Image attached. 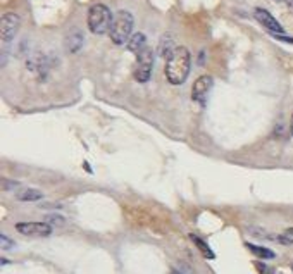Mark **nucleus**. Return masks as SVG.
I'll return each instance as SVG.
<instances>
[{
	"label": "nucleus",
	"instance_id": "nucleus-19",
	"mask_svg": "<svg viewBox=\"0 0 293 274\" xmlns=\"http://www.w3.org/2000/svg\"><path fill=\"white\" fill-rule=\"evenodd\" d=\"M276 2L281 4L283 7H286V11L293 14V0H276Z\"/></svg>",
	"mask_w": 293,
	"mask_h": 274
},
{
	"label": "nucleus",
	"instance_id": "nucleus-18",
	"mask_svg": "<svg viewBox=\"0 0 293 274\" xmlns=\"http://www.w3.org/2000/svg\"><path fill=\"white\" fill-rule=\"evenodd\" d=\"M255 266H257V269H259V272L260 274H274V271L271 267H268V266H264L262 262H255Z\"/></svg>",
	"mask_w": 293,
	"mask_h": 274
},
{
	"label": "nucleus",
	"instance_id": "nucleus-6",
	"mask_svg": "<svg viewBox=\"0 0 293 274\" xmlns=\"http://www.w3.org/2000/svg\"><path fill=\"white\" fill-rule=\"evenodd\" d=\"M16 231L24 236H37V238H45L52 235V226L48 222H17Z\"/></svg>",
	"mask_w": 293,
	"mask_h": 274
},
{
	"label": "nucleus",
	"instance_id": "nucleus-11",
	"mask_svg": "<svg viewBox=\"0 0 293 274\" xmlns=\"http://www.w3.org/2000/svg\"><path fill=\"white\" fill-rule=\"evenodd\" d=\"M16 197L19 202H37V200L43 198V193L40 190L35 188H22L16 193Z\"/></svg>",
	"mask_w": 293,
	"mask_h": 274
},
{
	"label": "nucleus",
	"instance_id": "nucleus-9",
	"mask_svg": "<svg viewBox=\"0 0 293 274\" xmlns=\"http://www.w3.org/2000/svg\"><path fill=\"white\" fill-rule=\"evenodd\" d=\"M83 43H85V38L79 30H73L66 36V48H67V52H71V54L78 52V50L83 47Z\"/></svg>",
	"mask_w": 293,
	"mask_h": 274
},
{
	"label": "nucleus",
	"instance_id": "nucleus-8",
	"mask_svg": "<svg viewBox=\"0 0 293 274\" xmlns=\"http://www.w3.org/2000/svg\"><path fill=\"white\" fill-rule=\"evenodd\" d=\"M254 17L259 21V24H262L264 28L271 31L273 35H283V33H285V30H283V26L278 22L276 17H274L269 11H265V9L257 7L254 11Z\"/></svg>",
	"mask_w": 293,
	"mask_h": 274
},
{
	"label": "nucleus",
	"instance_id": "nucleus-10",
	"mask_svg": "<svg viewBox=\"0 0 293 274\" xmlns=\"http://www.w3.org/2000/svg\"><path fill=\"white\" fill-rule=\"evenodd\" d=\"M145 48H147L145 35H143V33H135L131 36V40L128 42V50H129V52H133L135 56H138V54H142Z\"/></svg>",
	"mask_w": 293,
	"mask_h": 274
},
{
	"label": "nucleus",
	"instance_id": "nucleus-16",
	"mask_svg": "<svg viewBox=\"0 0 293 274\" xmlns=\"http://www.w3.org/2000/svg\"><path fill=\"white\" fill-rule=\"evenodd\" d=\"M0 245H2V250H11L12 246H14V241L9 238V236L2 235L0 236Z\"/></svg>",
	"mask_w": 293,
	"mask_h": 274
},
{
	"label": "nucleus",
	"instance_id": "nucleus-20",
	"mask_svg": "<svg viewBox=\"0 0 293 274\" xmlns=\"http://www.w3.org/2000/svg\"><path fill=\"white\" fill-rule=\"evenodd\" d=\"M2 185H4V190H11V188H17L19 183H14V181H9V180H2Z\"/></svg>",
	"mask_w": 293,
	"mask_h": 274
},
{
	"label": "nucleus",
	"instance_id": "nucleus-2",
	"mask_svg": "<svg viewBox=\"0 0 293 274\" xmlns=\"http://www.w3.org/2000/svg\"><path fill=\"white\" fill-rule=\"evenodd\" d=\"M133 24L135 19L131 16V12L128 11H119L114 16V21H112L109 36L112 40V43L116 45H126L131 40V31H133Z\"/></svg>",
	"mask_w": 293,
	"mask_h": 274
},
{
	"label": "nucleus",
	"instance_id": "nucleus-5",
	"mask_svg": "<svg viewBox=\"0 0 293 274\" xmlns=\"http://www.w3.org/2000/svg\"><path fill=\"white\" fill-rule=\"evenodd\" d=\"M21 26V17L14 14V12H6L0 21V35H2V42H12L14 36L17 35Z\"/></svg>",
	"mask_w": 293,
	"mask_h": 274
},
{
	"label": "nucleus",
	"instance_id": "nucleus-14",
	"mask_svg": "<svg viewBox=\"0 0 293 274\" xmlns=\"http://www.w3.org/2000/svg\"><path fill=\"white\" fill-rule=\"evenodd\" d=\"M190 238H192L193 243H195V245L198 246V250H200V252L204 254V257H207V259H214V252H212V250H210V246L207 245L204 240L198 238L197 235H190Z\"/></svg>",
	"mask_w": 293,
	"mask_h": 274
},
{
	"label": "nucleus",
	"instance_id": "nucleus-3",
	"mask_svg": "<svg viewBox=\"0 0 293 274\" xmlns=\"http://www.w3.org/2000/svg\"><path fill=\"white\" fill-rule=\"evenodd\" d=\"M112 12L103 4H93L88 11V28L93 35H105L112 26Z\"/></svg>",
	"mask_w": 293,
	"mask_h": 274
},
{
	"label": "nucleus",
	"instance_id": "nucleus-12",
	"mask_svg": "<svg viewBox=\"0 0 293 274\" xmlns=\"http://www.w3.org/2000/svg\"><path fill=\"white\" fill-rule=\"evenodd\" d=\"M176 50L174 47V42H173V38H171L169 35H166V36H162V40H161V45H159V54L162 57L168 61V59L171 57V54H173Z\"/></svg>",
	"mask_w": 293,
	"mask_h": 274
},
{
	"label": "nucleus",
	"instance_id": "nucleus-21",
	"mask_svg": "<svg viewBox=\"0 0 293 274\" xmlns=\"http://www.w3.org/2000/svg\"><path fill=\"white\" fill-rule=\"evenodd\" d=\"M276 40H281V42H286V43H291L293 45V38H290V36H285V35H273Z\"/></svg>",
	"mask_w": 293,
	"mask_h": 274
},
{
	"label": "nucleus",
	"instance_id": "nucleus-1",
	"mask_svg": "<svg viewBox=\"0 0 293 274\" xmlns=\"http://www.w3.org/2000/svg\"><path fill=\"white\" fill-rule=\"evenodd\" d=\"M192 56L187 47H176L166 62V78L171 85H183L190 74Z\"/></svg>",
	"mask_w": 293,
	"mask_h": 274
},
{
	"label": "nucleus",
	"instance_id": "nucleus-22",
	"mask_svg": "<svg viewBox=\"0 0 293 274\" xmlns=\"http://www.w3.org/2000/svg\"><path fill=\"white\" fill-rule=\"evenodd\" d=\"M290 130H291V133H293V116H291V121H290Z\"/></svg>",
	"mask_w": 293,
	"mask_h": 274
},
{
	"label": "nucleus",
	"instance_id": "nucleus-17",
	"mask_svg": "<svg viewBox=\"0 0 293 274\" xmlns=\"http://www.w3.org/2000/svg\"><path fill=\"white\" fill-rule=\"evenodd\" d=\"M279 240H281L283 243H293V228H290V230H286L285 233H283Z\"/></svg>",
	"mask_w": 293,
	"mask_h": 274
},
{
	"label": "nucleus",
	"instance_id": "nucleus-13",
	"mask_svg": "<svg viewBox=\"0 0 293 274\" xmlns=\"http://www.w3.org/2000/svg\"><path fill=\"white\" fill-rule=\"evenodd\" d=\"M247 248H249L252 254H255L257 257H260V259H274V257H276L273 250L265 248V246H257V245L247 243Z\"/></svg>",
	"mask_w": 293,
	"mask_h": 274
},
{
	"label": "nucleus",
	"instance_id": "nucleus-4",
	"mask_svg": "<svg viewBox=\"0 0 293 274\" xmlns=\"http://www.w3.org/2000/svg\"><path fill=\"white\" fill-rule=\"evenodd\" d=\"M152 67H154V52L150 48H145L142 54L137 56V64H135L133 76L138 83H147L152 76Z\"/></svg>",
	"mask_w": 293,
	"mask_h": 274
},
{
	"label": "nucleus",
	"instance_id": "nucleus-7",
	"mask_svg": "<svg viewBox=\"0 0 293 274\" xmlns=\"http://www.w3.org/2000/svg\"><path fill=\"white\" fill-rule=\"evenodd\" d=\"M212 85H214L212 76H209V74L200 76L192 86V98L200 104V106H205L207 97H209V91L212 90Z\"/></svg>",
	"mask_w": 293,
	"mask_h": 274
},
{
	"label": "nucleus",
	"instance_id": "nucleus-23",
	"mask_svg": "<svg viewBox=\"0 0 293 274\" xmlns=\"http://www.w3.org/2000/svg\"><path fill=\"white\" fill-rule=\"evenodd\" d=\"M173 274H178V272H176V271H173Z\"/></svg>",
	"mask_w": 293,
	"mask_h": 274
},
{
	"label": "nucleus",
	"instance_id": "nucleus-15",
	"mask_svg": "<svg viewBox=\"0 0 293 274\" xmlns=\"http://www.w3.org/2000/svg\"><path fill=\"white\" fill-rule=\"evenodd\" d=\"M45 222H48V225H64V217L62 216H57V214H50V216L45 217Z\"/></svg>",
	"mask_w": 293,
	"mask_h": 274
}]
</instances>
